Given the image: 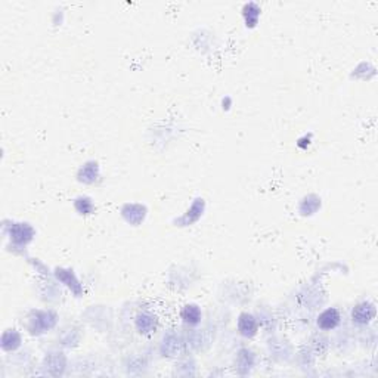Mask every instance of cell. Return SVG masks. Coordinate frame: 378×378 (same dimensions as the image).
<instances>
[{
    "label": "cell",
    "mask_w": 378,
    "mask_h": 378,
    "mask_svg": "<svg viewBox=\"0 0 378 378\" xmlns=\"http://www.w3.org/2000/svg\"><path fill=\"white\" fill-rule=\"evenodd\" d=\"M338 319H340V316H338V312L334 310V309H330V310H327V312H324L321 316H319V325L322 327V328H325V330H328V328H334L337 324H338Z\"/></svg>",
    "instance_id": "1"
}]
</instances>
